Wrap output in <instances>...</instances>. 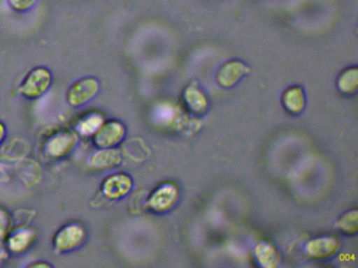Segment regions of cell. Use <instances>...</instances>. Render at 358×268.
<instances>
[{
	"label": "cell",
	"mask_w": 358,
	"mask_h": 268,
	"mask_svg": "<svg viewBox=\"0 0 358 268\" xmlns=\"http://www.w3.org/2000/svg\"><path fill=\"white\" fill-rule=\"evenodd\" d=\"M176 115V110L171 104L163 103L156 110L157 121H160L163 125H169Z\"/></svg>",
	"instance_id": "d6986e66"
},
{
	"label": "cell",
	"mask_w": 358,
	"mask_h": 268,
	"mask_svg": "<svg viewBox=\"0 0 358 268\" xmlns=\"http://www.w3.org/2000/svg\"><path fill=\"white\" fill-rule=\"evenodd\" d=\"M106 121V115L101 111H91V112L85 113L77 121L75 131L78 133L79 136L92 137Z\"/></svg>",
	"instance_id": "7c38bea8"
},
{
	"label": "cell",
	"mask_w": 358,
	"mask_h": 268,
	"mask_svg": "<svg viewBox=\"0 0 358 268\" xmlns=\"http://www.w3.org/2000/svg\"><path fill=\"white\" fill-rule=\"evenodd\" d=\"M249 73V67L238 60L228 61L217 71V83L223 87H231L243 75Z\"/></svg>",
	"instance_id": "8fae6325"
},
{
	"label": "cell",
	"mask_w": 358,
	"mask_h": 268,
	"mask_svg": "<svg viewBox=\"0 0 358 268\" xmlns=\"http://www.w3.org/2000/svg\"><path fill=\"white\" fill-rule=\"evenodd\" d=\"M127 135V128L118 119H106L100 129L92 136L95 148H115L122 142Z\"/></svg>",
	"instance_id": "8992f818"
},
{
	"label": "cell",
	"mask_w": 358,
	"mask_h": 268,
	"mask_svg": "<svg viewBox=\"0 0 358 268\" xmlns=\"http://www.w3.org/2000/svg\"><path fill=\"white\" fill-rule=\"evenodd\" d=\"M255 259L263 267H275L280 261L278 251L270 243L261 242L255 247Z\"/></svg>",
	"instance_id": "5bb4252c"
},
{
	"label": "cell",
	"mask_w": 358,
	"mask_h": 268,
	"mask_svg": "<svg viewBox=\"0 0 358 268\" xmlns=\"http://www.w3.org/2000/svg\"><path fill=\"white\" fill-rule=\"evenodd\" d=\"M13 228V218L5 207H0V240H5L10 230Z\"/></svg>",
	"instance_id": "ac0fdd59"
},
{
	"label": "cell",
	"mask_w": 358,
	"mask_h": 268,
	"mask_svg": "<svg viewBox=\"0 0 358 268\" xmlns=\"http://www.w3.org/2000/svg\"><path fill=\"white\" fill-rule=\"evenodd\" d=\"M87 238L89 232L85 224L79 221L68 222L54 234L52 247L56 255H66L85 246Z\"/></svg>",
	"instance_id": "6da1fadb"
},
{
	"label": "cell",
	"mask_w": 358,
	"mask_h": 268,
	"mask_svg": "<svg viewBox=\"0 0 358 268\" xmlns=\"http://www.w3.org/2000/svg\"><path fill=\"white\" fill-rule=\"evenodd\" d=\"M53 84V73L45 66H37L31 69L18 87L22 98L35 100L45 96Z\"/></svg>",
	"instance_id": "7a4b0ae2"
},
{
	"label": "cell",
	"mask_w": 358,
	"mask_h": 268,
	"mask_svg": "<svg viewBox=\"0 0 358 268\" xmlns=\"http://www.w3.org/2000/svg\"><path fill=\"white\" fill-rule=\"evenodd\" d=\"M357 211L356 209L348 211L339 218L336 222V228L345 234H355L358 230Z\"/></svg>",
	"instance_id": "e0dca14e"
},
{
	"label": "cell",
	"mask_w": 358,
	"mask_h": 268,
	"mask_svg": "<svg viewBox=\"0 0 358 268\" xmlns=\"http://www.w3.org/2000/svg\"><path fill=\"white\" fill-rule=\"evenodd\" d=\"M53 264L48 262L47 260H37V261L31 262L27 264L26 267L35 268V267H53Z\"/></svg>",
	"instance_id": "44dd1931"
},
{
	"label": "cell",
	"mask_w": 358,
	"mask_h": 268,
	"mask_svg": "<svg viewBox=\"0 0 358 268\" xmlns=\"http://www.w3.org/2000/svg\"><path fill=\"white\" fill-rule=\"evenodd\" d=\"M134 181L129 174L116 172L108 174L101 181L100 191L108 200H120L127 197L133 190Z\"/></svg>",
	"instance_id": "52a82bcc"
},
{
	"label": "cell",
	"mask_w": 358,
	"mask_h": 268,
	"mask_svg": "<svg viewBox=\"0 0 358 268\" xmlns=\"http://www.w3.org/2000/svg\"><path fill=\"white\" fill-rule=\"evenodd\" d=\"M9 255L10 253H8L7 248H6L5 243L0 240V266H3L7 262Z\"/></svg>",
	"instance_id": "7402d4cb"
},
{
	"label": "cell",
	"mask_w": 358,
	"mask_h": 268,
	"mask_svg": "<svg viewBox=\"0 0 358 268\" xmlns=\"http://www.w3.org/2000/svg\"><path fill=\"white\" fill-rule=\"evenodd\" d=\"M8 129L7 126L3 121H0V144L5 142L6 137H7Z\"/></svg>",
	"instance_id": "603a6c76"
},
{
	"label": "cell",
	"mask_w": 358,
	"mask_h": 268,
	"mask_svg": "<svg viewBox=\"0 0 358 268\" xmlns=\"http://www.w3.org/2000/svg\"><path fill=\"white\" fill-rule=\"evenodd\" d=\"M184 100L188 108L194 113H202L206 110L208 103L206 96L196 86H188L184 92Z\"/></svg>",
	"instance_id": "9a60e30c"
},
{
	"label": "cell",
	"mask_w": 358,
	"mask_h": 268,
	"mask_svg": "<svg viewBox=\"0 0 358 268\" xmlns=\"http://www.w3.org/2000/svg\"><path fill=\"white\" fill-rule=\"evenodd\" d=\"M38 236L36 228L29 225H20L12 228L3 243L10 255H22L36 244Z\"/></svg>",
	"instance_id": "5b68a950"
},
{
	"label": "cell",
	"mask_w": 358,
	"mask_h": 268,
	"mask_svg": "<svg viewBox=\"0 0 358 268\" xmlns=\"http://www.w3.org/2000/svg\"><path fill=\"white\" fill-rule=\"evenodd\" d=\"M78 142L79 135L75 130H59L45 140L43 152L50 159L62 161L72 154Z\"/></svg>",
	"instance_id": "3957f363"
},
{
	"label": "cell",
	"mask_w": 358,
	"mask_h": 268,
	"mask_svg": "<svg viewBox=\"0 0 358 268\" xmlns=\"http://www.w3.org/2000/svg\"><path fill=\"white\" fill-rule=\"evenodd\" d=\"M100 82L97 77L87 75L76 80L66 90V100L72 108H81L98 96Z\"/></svg>",
	"instance_id": "277c9868"
},
{
	"label": "cell",
	"mask_w": 358,
	"mask_h": 268,
	"mask_svg": "<svg viewBox=\"0 0 358 268\" xmlns=\"http://www.w3.org/2000/svg\"><path fill=\"white\" fill-rule=\"evenodd\" d=\"M179 200V188L173 182H165L152 191L148 197V209L157 213H164L175 207Z\"/></svg>",
	"instance_id": "ba28073f"
},
{
	"label": "cell",
	"mask_w": 358,
	"mask_h": 268,
	"mask_svg": "<svg viewBox=\"0 0 358 268\" xmlns=\"http://www.w3.org/2000/svg\"><path fill=\"white\" fill-rule=\"evenodd\" d=\"M10 6L18 12H26L33 8L36 0H9Z\"/></svg>",
	"instance_id": "ffe728a7"
},
{
	"label": "cell",
	"mask_w": 358,
	"mask_h": 268,
	"mask_svg": "<svg viewBox=\"0 0 358 268\" xmlns=\"http://www.w3.org/2000/svg\"><path fill=\"white\" fill-rule=\"evenodd\" d=\"M339 91L345 94H355L358 88V71L356 67L345 69L337 80Z\"/></svg>",
	"instance_id": "2e32d148"
},
{
	"label": "cell",
	"mask_w": 358,
	"mask_h": 268,
	"mask_svg": "<svg viewBox=\"0 0 358 268\" xmlns=\"http://www.w3.org/2000/svg\"><path fill=\"white\" fill-rule=\"evenodd\" d=\"M282 105L287 111L297 114L305 108L306 98L303 90L299 86L288 88L282 94Z\"/></svg>",
	"instance_id": "4fadbf2b"
},
{
	"label": "cell",
	"mask_w": 358,
	"mask_h": 268,
	"mask_svg": "<svg viewBox=\"0 0 358 268\" xmlns=\"http://www.w3.org/2000/svg\"><path fill=\"white\" fill-rule=\"evenodd\" d=\"M122 163L120 150L115 148H96L87 158V165L94 171L103 172L115 169Z\"/></svg>",
	"instance_id": "9c48e42d"
},
{
	"label": "cell",
	"mask_w": 358,
	"mask_h": 268,
	"mask_svg": "<svg viewBox=\"0 0 358 268\" xmlns=\"http://www.w3.org/2000/svg\"><path fill=\"white\" fill-rule=\"evenodd\" d=\"M339 249V241L333 236H320L306 244V253L312 259L324 260L332 257Z\"/></svg>",
	"instance_id": "30bf717a"
}]
</instances>
